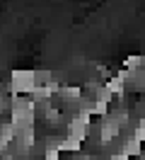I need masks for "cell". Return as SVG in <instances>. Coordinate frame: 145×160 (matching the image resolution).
<instances>
[{
    "mask_svg": "<svg viewBox=\"0 0 145 160\" xmlns=\"http://www.w3.org/2000/svg\"><path fill=\"white\" fill-rule=\"evenodd\" d=\"M140 66H145V56H128V58H126V68L133 70V73L140 68Z\"/></svg>",
    "mask_w": 145,
    "mask_h": 160,
    "instance_id": "6da1fadb",
    "label": "cell"
}]
</instances>
